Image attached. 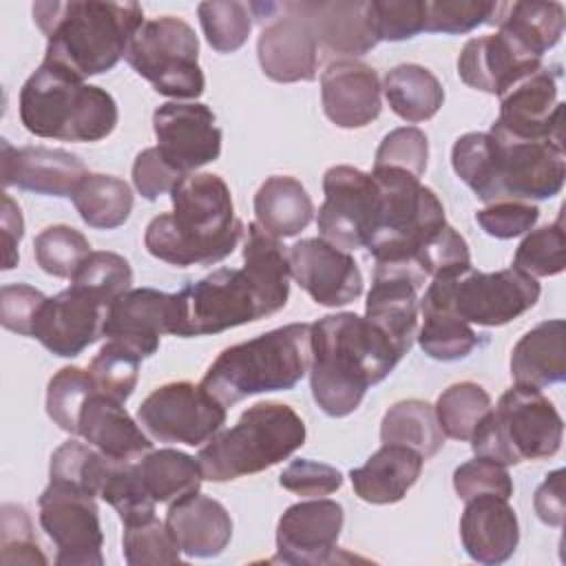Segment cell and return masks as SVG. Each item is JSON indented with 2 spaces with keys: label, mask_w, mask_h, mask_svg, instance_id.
Returning <instances> with one entry per match:
<instances>
[{
  "label": "cell",
  "mask_w": 566,
  "mask_h": 566,
  "mask_svg": "<svg viewBox=\"0 0 566 566\" xmlns=\"http://www.w3.org/2000/svg\"><path fill=\"white\" fill-rule=\"evenodd\" d=\"M310 387L332 418L349 416L365 391L385 380L405 356L371 321L354 312L327 314L312 323Z\"/></svg>",
  "instance_id": "6da1fadb"
},
{
  "label": "cell",
  "mask_w": 566,
  "mask_h": 566,
  "mask_svg": "<svg viewBox=\"0 0 566 566\" xmlns=\"http://www.w3.org/2000/svg\"><path fill=\"white\" fill-rule=\"evenodd\" d=\"M172 212L155 217L144 234L146 250L170 265H212L230 256L245 226L234 214L228 184L212 172L186 175L170 190Z\"/></svg>",
  "instance_id": "7a4b0ae2"
},
{
  "label": "cell",
  "mask_w": 566,
  "mask_h": 566,
  "mask_svg": "<svg viewBox=\"0 0 566 566\" xmlns=\"http://www.w3.org/2000/svg\"><path fill=\"white\" fill-rule=\"evenodd\" d=\"M455 175L484 203L542 201L559 195L566 177L564 144L464 133L451 148Z\"/></svg>",
  "instance_id": "3957f363"
},
{
  "label": "cell",
  "mask_w": 566,
  "mask_h": 566,
  "mask_svg": "<svg viewBox=\"0 0 566 566\" xmlns=\"http://www.w3.org/2000/svg\"><path fill=\"white\" fill-rule=\"evenodd\" d=\"M33 20L46 35L44 62L86 80L111 71L144 24L137 2H35Z\"/></svg>",
  "instance_id": "277c9868"
},
{
  "label": "cell",
  "mask_w": 566,
  "mask_h": 566,
  "mask_svg": "<svg viewBox=\"0 0 566 566\" xmlns=\"http://www.w3.org/2000/svg\"><path fill=\"white\" fill-rule=\"evenodd\" d=\"M312 323H290L226 347L208 367L201 387L223 407L301 382L312 363Z\"/></svg>",
  "instance_id": "5b68a950"
},
{
  "label": "cell",
  "mask_w": 566,
  "mask_h": 566,
  "mask_svg": "<svg viewBox=\"0 0 566 566\" xmlns=\"http://www.w3.org/2000/svg\"><path fill=\"white\" fill-rule=\"evenodd\" d=\"M117 104L99 86L42 62L20 88V122L44 139L99 142L117 126Z\"/></svg>",
  "instance_id": "8992f818"
},
{
  "label": "cell",
  "mask_w": 566,
  "mask_h": 566,
  "mask_svg": "<svg viewBox=\"0 0 566 566\" xmlns=\"http://www.w3.org/2000/svg\"><path fill=\"white\" fill-rule=\"evenodd\" d=\"M305 444L303 418L283 402H256L197 453L203 480L228 482L265 471Z\"/></svg>",
  "instance_id": "52a82bcc"
},
{
  "label": "cell",
  "mask_w": 566,
  "mask_h": 566,
  "mask_svg": "<svg viewBox=\"0 0 566 566\" xmlns=\"http://www.w3.org/2000/svg\"><path fill=\"white\" fill-rule=\"evenodd\" d=\"M564 420L555 405L531 385L506 389L495 409H489L471 433V449L478 458L502 467L522 460H544L559 451Z\"/></svg>",
  "instance_id": "ba28073f"
},
{
  "label": "cell",
  "mask_w": 566,
  "mask_h": 566,
  "mask_svg": "<svg viewBox=\"0 0 566 566\" xmlns=\"http://www.w3.org/2000/svg\"><path fill=\"white\" fill-rule=\"evenodd\" d=\"M371 175L380 201L367 250L376 263H416L422 243L447 223L444 206L420 177L402 168H374Z\"/></svg>",
  "instance_id": "9c48e42d"
},
{
  "label": "cell",
  "mask_w": 566,
  "mask_h": 566,
  "mask_svg": "<svg viewBox=\"0 0 566 566\" xmlns=\"http://www.w3.org/2000/svg\"><path fill=\"white\" fill-rule=\"evenodd\" d=\"M537 279L517 268L497 272H467L449 279H431L420 312H444L482 327L506 325L528 312L539 298Z\"/></svg>",
  "instance_id": "30bf717a"
},
{
  "label": "cell",
  "mask_w": 566,
  "mask_h": 566,
  "mask_svg": "<svg viewBox=\"0 0 566 566\" xmlns=\"http://www.w3.org/2000/svg\"><path fill=\"white\" fill-rule=\"evenodd\" d=\"M270 316L252 276L241 268H219L172 294L170 334L210 336Z\"/></svg>",
  "instance_id": "8fae6325"
},
{
  "label": "cell",
  "mask_w": 566,
  "mask_h": 566,
  "mask_svg": "<svg viewBox=\"0 0 566 566\" xmlns=\"http://www.w3.org/2000/svg\"><path fill=\"white\" fill-rule=\"evenodd\" d=\"M124 57L137 75L166 97L195 99L206 88L197 33L181 18L161 15L144 20Z\"/></svg>",
  "instance_id": "7c38bea8"
},
{
  "label": "cell",
  "mask_w": 566,
  "mask_h": 566,
  "mask_svg": "<svg viewBox=\"0 0 566 566\" xmlns=\"http://www.w3.org/2000/svg\"><path fill=\"white\" fill-rule=\"evenodd\" d=\"M142 429L166 444L199 447L226 424V407L201 385L179 380L157 387L137 409Z\"/></svg>",
  "instance_id": "4fadbf2b"
},
{
  "label": "cell",
  "mask_w": 566,
  "mask_h": 566,
  "mask_svg": "<svg viewBox=\"0 0 566 566\" xmlns=\"http://www.w3.org/2000/svg\"><path fill=\"white\" fill-rule=\"evenodd\" d=\"M325 201L318 208L316 228L321 239L340 248H367L378 221V184L371 172L338 164L323 175Z\"/></svg>",
  "instance_id": "5bb4252c"
},
{
  "label": "cell",
  "mask_w": 566,
  "mask_h": 566,
  "mask_svg": "<svg viewBox=\"0 0 566 566\" xmlns=\"http://www.w3.org/2000/svg\"><path fill=\"white\" fill-rule=\"evenodd\" d=\"M40 526L55 544L57 566H102V526L95 497L66 486L49 482L38 497Z\"/></svg>",
  "instance_id": "9a60e30c"
},
{
  "label": "cell",
  "mask_w": 566,
  "mask_h": 566,
  "mask_svg": "<svg viewBox=\"0 0 566 566\" xmlns=\"http://www.w3.org/2000/svg\"><path fill=\"white\" fill-rule=\"evenodd\" d=\"M559 64H542L500 95V115L493 135L528 142L564 144V102L557 99Z\"/></svg>",
  "instance_id": "2e32d148"
},
{
  "label": "cell",
  "mask_w": 566,
  "mask_h": 566,
  "mask_svg": "<svg viewBox=\"0 0 566 566\" xmlns=\"http://www.w3.org/2000/svg\"><path fill=\"white\" fill-rule=\"evenodd\" d=\"M250 11L263 22L256 55L263 73L274 82H312L321 62V46L294 11L274 2H252Z\"/></svg>",
  "instance_id": "e0dca14e"
},
{
  "label": "cell",
  "mask_w": 566,
  "mask_h": 566,
  "mask_svg": "<svg viewBox=\"0 0 566 566\" xmlns=\"http://www.w3.org/2000/svg\"><path fill=\"white\" fill-rule=\"evenodd\" d=\"M159 155L181 175L219 159L221 128L214 113L199 102H166L153 113Z\"/></svg>",
  "instance_id": "ac0fdd59"
},
{
  "label": "cell",
  "mask_w": 566,
  "mask_h": 566,
  "mask_svg": "<svg viewBox=\"0 0 566 566\" xmlns=\"http://www.w3.org/2000/svg\"><path fill=\"white\" fill-rule=\"evenodd\" d=\"M292 279L325 307H340L363 294V274L354 256L321 237L287 248Z\"/></svg>",
  "instance_id": "d6986e66"
},
{
  "label": "cell",
  "mask_w": 566,
  "mask_h": 566,
  "mask_svg": "<svg viewBox=\"0 0 566 566\" xmlns=\"http://www.w3.org/2000/svg\"><path fill=\"white\" fill-rule=\"evenodd\" d=\"M345 522L334 500L312 497L285 509L276 524V562L316 566L334 559Z\"/></svg>",
  "instance_id": "ffe728a7"
},
{
  "label": "cell",
  "mask_w": 566,
  "mask_h": 566,
  "mask_svg": "<svg viewBox=\"0 0 566 566\" xmlns=\"http://www.w3.org/2000/svg\"><path fill=\"white\" fill-rule=\"evenodd\" d=\"M427 274L416 263H376L365 318L380 327L402 354L409 352L418 323V290Z\"/></svg>",
  "instance_id": "44dd1931"
},
{
  "label": "cell",
  "mask_w": 566,
  "mask_h": 566,
  "mask_svg": "<svg viewBox=\"0 0 566 566\" xmlns=\"http://www.w3.org/2000/svg\"><path fill=\"white\" fill-rule=\"evenodd\" d=\"M106 310L108 307L88 292L69 285L60 294L46 296L31 338H38L55 356H80L102 336Z\"/></svg>",
  "instance_id": "7402d4cb"
},
{
  "label": "cell",
  "mask_w": 566,
  "mask_h": 566,
  "mask_svg": "<svg viewBox=\"0 0 566 566\" xmlns=\"http://www.w3.org/2000/svg\"><path fill=\"white\" fill-rule=\"evenodd\" d=\"M172 294L135 287L115 298L102 323V336L124 345L139 358H148L159 349L161 334H170Z\"/></svg>",
  "instance_id": "603a6c76"
},
{
  "label": "cell",
  "mask_w": 566,
  "mask_h": 566,
  "mask_svg": "<svg viewBox=\"0 0 566 566\" xmlns=\"http://www.w3.org/2000/svg\"><path fill=\"white\" fill-rule=\"evenodd\" d=\"M2 146V184L46 197H71L77 184L88 175L84 161L62 148L22 146L13 148L7 139Z\"/></svg>",
  "instance_id": "cb8c5ba5"
},
{
  "label": "cell",
  "mask_w": 566,
  "mask_h": 566,
  "mask_svg": "<svg viewBox=\"0 0 566 566\" xmlns=\"http://www.w3.org/2000/svg\"><path fill=\"white\" fill-rule=\"evenodd\" d=\"M378 73L358 60H336L321 73V102L327 119L338 128H363L382 108Z\"/></svg>",
  "instance_id": "d4e9b609"
},
{
  "label": "cell",
  "mask_w": 566,
  "mask_h": 566,
  "mask_svg": "<svg viewBox=\"0 0 566 566\" xmlns=\"http://www.w3.org/2000/svg\"><path fill=\"white\" fill-rule=\"evenodd\" d=\"M542 66V57L526 53L504 33L471 38L458 57L460 80L478 91L502 95L515 82Z\"/></svg>",
  "instance_id": "484cf974"
},
{
  "label": "cell",
  "mask_w": 566,
  "mask_h": 566,
  "mask_svg": "<svg viewBox=\"0 0 566 566\" xmlns=\"http://www.w3.org/2000/svg\"><path fill=\"white\" fill-rule=\"evenodd\" d=\"M305 20L321 49L343 55H363L380 40L371 20L369 2H285Z\"/></svg>",
  "instance_id": "4316f807"
},
{
  "label": "cell",
  "mask_w": 566,
  "mask_h": 566,
  "mask_svg": "<svg viewBox=\"0 0 566 566\" xmlns=\"http://www.w3.org/2000/svg\"><path fill=\"white\" fill-rule=\"evenodd\" d=\"M460 517V539L467 555L486 566L506 562L520 542L515 509L506 497L484 493L464 502Z\"/></svg>",
  "instance_id": "83f0119b"
},
{
  "label": "cell",
  "mask_w": 566,
  "mask_h": 566,
  "mask_svg": "<svg viewBox=\"0 0 566 566\" xmlns=\"http://www.w3.org/2000/svg\"><path fill=\"white\" fill-rule=\"evenodd\" d=\"M164 524L188 557H217L232 539V520L226 506L199 491L170 502Z\"/></svg>",
  "instance_id": "f1b7e54d"
},
{
  "label": "cell",
  "mask_w": 566,
  "mask_h": 566,
  "mask_svg": "<svg viewBox=\"0 0 566 566\" xmlns=\"http://www.w3.org/2000/svg\"><path fill=\"white\" fill-rule=\"evenodd\" d=\"M77 436L108 458L139 460L153 451L150 438L142 431L122 402L106 398L97 389L84 402L77 418Z\"/></svg>",
  "instance_id": "f546056e"
},
{
  "label": "cell",
  "mask_w": 566,
  "mask_h": 566,
  "mask_svg": "<svg viewBox=\"0 0 566 566\" xmlns=\"http://www.w3.org/2000/svg\"><path fill=\"white\" fill-rule=\"evenodd\" d=\"M424 458L402 444H382L367 462L349 471L356 495L369 504L400 502L418 482Z\"/></svg>",
  "instance_id": "4dcf8cb0"
},
{
  "label": "cell",
  "mask_w": 566,
  "mask_h": 566,
  "mask_svg": "<svg viewBox=\"0 0 566 566\" xmlns=\"http://www.w3.org/2000/svg\"><path fill=\"white\" fill-rule=\"evenodd\" d=\"M511 376L517 385L537 389L566 378V323L562 318L537 323L515 343Z\"/></svg>",
  "instance_id": "1f68e13d"
},
{
  "label": "cell",
  "mask_w": 566,
  "mask_h": 566,
  "mask_svg": "<svg viewBox=\"0 0 566 566\" xmlns=\"http://www.w3.org/2000/svg\"><path fill=\"white\" fill-rule=\"evenodd\" d=\"M493 24L526 53L542 57L564 33L562 2H497Z\"/></svg>",
  "instance_id": "d6a6232c"
},
{
  "label": "cell",
  "mask_w": 566,
  "mask_h": 566,
  "mask_svg": "<svg viewBox=\"0 0 566 566\" xmlns=\"http://www.w3.org/2000/svg\"><path fill=\"white\" fill-rule=\"evenodd\" d=\"M254 214L268 234L290 239L307 228L314 217V203L298 179L272 175L254 195Z\"/></svg>",
  "instance_id": "836d02e7"
},
{
  "label": "cell",
  "mask_w": 566,
  "mask_h": 566,
  "mask_svg": "<svg viewBox=\"0 0 566 566\" xmlns=\"http://www.w3.org/2000/svg\"><path fill=\"white\" fill-rule=\"evenodd\" d=\"M243 243V270L256 283L270 314L285 307L290 296V259L281 239L268 234L256 221L248 223Z\"/></svg>",
  "instance_id": "e575fe53"
},
{
  "label": "cell",
  "mask_w": 566,
  "mask_h": 566,
  "mask_svg": "<svg viewBox=\"0 0 566 566\" xmlns=\"http://www.w3.org/2000/svg\"><path fill=\"white\" fill-rule=\"evenodd\" d=\"M382 93L389 102V108L400 119L411 124L431 119L444 102V88L440 80L420 64H398L387 71L382 80Z\"/></svg>",
  "instance_id": "d590c367"
},
{
  "label": "cell",
  "mask_w": 566,
  "mask_h": 566,
  "mask_svg": "<svg viewBox=\"0 0 566 566\" xmlns=\"http://www.w3.org/2000/svg\"><path fill=\"white\" fill-rule=\"evenodd\" d=\"M137 469L144 489L157 504H170L197 493L203 480L199 460L177 449L148 451L137 460Z\"/></svg>",
  "instance_id": "8d00e7d4"
},
{
  "label": "cell",
  "mask_w": 566,
  "mask_h": 566,
  "mask_svg": "<svg viewBox=\"0 0 566 566\" xmlns=\"http://www.w3.org/2000/svg\"><path fill=\"white\" fill-rule=\"evenodd\" d=\"M71 201L86 226L113 230L128 221L133 210V190L119 177L88 172L77 184Z\"/></svg>",
  "instance_id": "74e56055"
},
{
  "label": "cell",
  "mask_w": 566,
  "mask_h": 566,
  "mask_svg": "<svg viewBox=\"0 0 566 566\" xmlns=\"http://www.w3.org/2000/svg\"><path fill=\"white\" fill-rule=\"evenodd\" d=\"M382 444H402L418 451L424 460L433 458L442 444L444 433L438 424L436 411L429 402L409 398L391 405L380 422Z\"/></svg>",
  "instance_id": "f35d334b"
},
{
  "label": "cell",
  "mask_w": 566,
  "mask_h": 566,
  "mask_svg": "<svg viewBox=\"0 0 566 566\" xmlns=\"http://www.w3.org/2000/svg\"><path fill=\"white\" fill-rule=\"evenodd\" d=\"M111 460L113 458L104 455L91 444L66 440L51 455L49 478L55 484H66L97 497L106 480Z\"/></svg>",
  "instance_id": "ab89813d"
},
{
  "label": "cell",
  "mask_w": 566,
  "mask_h": 566,
  "mask_svg": "<svg viewBox=\"0 0 566 566\" xmlns=\"http://www.w3.org/2000/svg\"><path fill=\"white\" fill-rule=\"evenodd\" d=\"M491 409V396L478 382L464 380L447 387L436 400V418L444 436L469 440L482 416Z\"/></svg>",
  "instance_id": "60d3db41"
},
{
  "label": "cell",
  "mask_w": 566,
  "mask_h": 566,
  "mask_svg": "<svg viewBox=\"0 0 566 566\" xmlns=\"http://www.w3.org/2000/svg\"><path fill=\"white\" fill-rule=\"evenodd\" d=\"M99 497L117 511L122 524L148 520L155 515V506H157V502L144 489L137 460L113 458L106 480L102 484Z\"/></svg>",
  "instance_id": "b9f144b4"
},
{
  "label": "cell",
  "mask_w": 566,
  "mask_h": 566,
  "mask_svg": "<svg viewBox=\"0 0 566 566\" xmlns=\"http://www.w3.org/2000/svg\"><path fill=\"white\" fill-rule=\"evenodd\" d=\"M91 252L88 239L71 226H49L33 239L38 265L57 279H73Z\"/></svg>",
  "instance_id": "7bdbcfd3"
},
{
  "label": "cell",
  "mask_w": 566,
  "mask_h": 566,
  "mask_svg": "<svg viewBox=\"0 0 566 566\" xmlns=\"http://www.w3.org/2000/svg\"><path fill=\"white\" fill-rule=\"evenodd\" d=\"M130 283H133L130 263L122 254L108 252V250L91 252L71 279V285L88 292L91 296L102 301L106 307L115 298H119L124 292H128Z\"/></svg>",
  "instance_id": "ee69618b"
},
{
  "label": "cell",
  "mask_w": 566,
  "mask_h": 566,
  "mask_svg": "<svg viewBox=\"0 0 566 566\" xmlns=\"http://www.w3.org/2000/svg\"><path fill=\"white\" fill-rule=\"evenodd\" d=\"M418 345L429 358L436 360H460L467 358L480 338L469 323L444 314V312H422V327L418 329Z\"/></svg>",
  "instance_id": "f6af8a7d"
},
{
  "label": "cell",
  "mask_w": 566,
  "mask_h": 566,
  "mask_svg": "<svg viewBox=\"0 0 566 566\" xmlns=\"http://www.w3.org/2000/svg\"><path fill=\"white\" fill-rule=\"evenodd\" d=\"M513 268L528 276H555L566 268V232L562 214L555 223L528 232L515 250Z\"/></svg>",
  "instance_id": "bcb514c9"
},
{
  "label": "cell",
  "mask_w": 566,
  "mask_h": 566,
  "mask_svg": "<svg viewBox=\"0 0 566 566\" xmlns=\"http://www.w3.org/2000/svg\"><path fill=\"white\" fill-rule=\"evenodd\" d=\"M199 22L208 44L217 53L239 51L252 31V11L245 2H201Z\"/></svg>",
  "instance_id": "7dc6e473"
},
{
  "label": "cell",
  "mask_w": 566,
  "mask_h": 566,
  "mask_svg": "<svg viewBox=\"0 0 566 566\" xmlns=\"http://www.w3.org/2000/svg\"><path fill=\"white\" fill-rule=\"evenodd\" d=\"M95 391V385L88 376V369L82 367H62L53 374L46 387V413L49 418L66 433L77 436V418Z\"/></svg>",
  "instance_id": "c3c4849f"
},
{
  "label": "cell",
  "mask_w": 566,
  "mask_h": 566,
  "mask_svg": "<svg viewBox=\"0 0 566 566\" xmlns=\"http://www.w3.org/2000/svg\"><path fill=\"white\" fill-rule=\"evenodd\" d=\"M139 356L119 343L108 340L88 365V376L99 394L126 402L139 378Z\"/></svg>",
  "instance_id": "681fc988"
},
{
  "label": "cell",
  "mask_w": 566,
  "mask_h": 566,
  "mask_svg": "<svg viewBox=\"0 0 566 566\" xmlns=\"http://www.w3.org/2000/svg\"><path fill=\"white\" fill-rule=\"evenodd\" d=\"M124 559L128 566H155V564H179L181 551L170 537L164 522L157 515L124 524Z\"/></svg>",
  "instance_id": "f907efd6"
},
{
  "label": "cell",
  "mask_w": 566,
  "mask_h": 566,
  "mask_svg": "<svg viewBox=\"0 0 566 566\" xmlns=\"http://www.w3.org/2000/svg\"><path fill=\"white\" fill-rule=\"evenodd\" d=\"M413 261L427 279H449L471 268V252L464 237L453 226L444 223L422 243Z\"/></svg>",
  "instance_id": "816d5d0a"
},
{
  "label": "cell",
  "mask_w": 566,
  "mask_h": 566,
  "mask_svg": "<svg viewBox=\"0 0 566 566\" xmlns=\"http://www.w3.org/2000/svg\"><path fill=\"white\" fill-rule=\"evenodd\" d=\"M497 2L486 0H424V31L469 33L480 24H493Z\"/></svg>",
  "instance_id": "f5cc1de1"
},
{
  "label": "cell",
  "mask_w": 566,
  "mask_h": 566,
  "mask_svg": "<svg viewBox=\"0 0 566 566\" xmlns=\"http://www.w3.org/2000/svg\"><path fill=\"white\" fill-rule=\"evenodd\" d=\"M0 562L46 564V557L33 535L31 517L20 504H2L0 509Z\"/></svg>",
  "instance_id": "db71d44e"
},
{
  "label": "cell",
  "mask_w": 566,
  "mask_h": 566,
  "mask_svg": "<svg viewBox=\"0 0 566 566\" xmlns=\"http://www.w3.org/2000/svg\"><path fill=\"white\" fill-rule=\"evenodd\" d=\"M429 142L418 126H400L387 133L376 150L374 168H402L420 177L427 168Z\"/></svg>",
  "instance_id": "11a10c76"
},
{
  "label": "cell",
  "mask_w": 566,
  "mask_h": 566,
  "mask_svg": "<svg viewBox=\"0 0 566 566\" xmlns=\"http://www.w3.org/2000/svg\"><path fill=\"white\" fill-rule=\"evenodd\" d=\"M378 40L400 42L424 31V0H371Z\"/></svg>",
  "instance_id": "9f6ffc18"
},
{
  "label": "cell",
  "mask_w": 566,
  "mask_h": 566,
  "mask_svg": "<svg viewBox=\"0 0 566 566\" xmlns=\"http://www.w3.org/2000/svg\"><path fill=\"white\" fill-rule=\"evenodd\" d=\"M453 489L464 502L484 493H493L509 500L513 495V480L506 467L475 455L473 460L460 464L453 471Z\"/></svg>",
  "instance_id": "6f0895ef"
},
{
  "label": "cell",
  "mask_w": 566,
  "mask_h": 566,
  "mask_svg": "<svg viewBox=\"0 0 566 566\" xmlns=\"http://www.w3.org/2000/svg\"><path fill=\"white\" fill-rule=\"evenodd\" d=\"M279 484L301 497H323L343 486V473L332 464L298 458L283 469Z\"/></svg>",
  "instance_id": "680465c9"
},
{
  "label": "cell",
  "mask_w": 566,
  "mask_h": 566,
  "mask_svg": "<svg viewBox=\"0 0 566 566\" xmlns=\"http://www.w3.org/2000/svg\"><path fill=\"white\" fill-rule=\"evenodd\" d=\"M539 217V208L528 201H497L475 212L480 228L495 239H513L526 234Z\"/></svg>",
  "instance_id": "91938a15"
},
{
  "label": "cell",
  "mask_w": 566,
  "mask_h": 566,
  "mask_svg": "<svg viewBox=\"0 0 566 566\" xmlns=\"http://www.w3.org/2000/svg\"><path fill=\"white\" fill-rule=\"evenodd\" d=\"M46 296L24 283L2 285L0 290V323L4 329L20 336H33V325Z\"/></svg>",
  "instance_id": "94428289"
},
{
  "label": "cell",
  "mask_w": 566,
  "mask_h": 566,
  "mask_svg": "<svg viewBox=\"0 0 566 566\" xmlns=\"http://www.w3.org/2000/svg\"><path fill=\"white\" fill-rule=\"evenodd\" d=\"M186 175L177 172L157 150V146L153 148H144L133 164V184L137 188V192L148 199L155 201L161 195L170 192Z\"/></svg>",
  "instance_id": "6125c7cd"
},
{
  "label": "cell",
  "mask_w": 566,
  "mask_h": 566,
  "mask_svg": "<svg viewBox=\"0 0 566 566\" xmlns=\"http://www.w3.org/2000/svg\"><path fill=\"white\" fill-rule=\"evenodd\" d=\"M564 469H555L546 475V480L537 486L533 506L537 517L548 524L559 528L566 517V495H564Z\"/></svg>",
  "instance_id": "be15d7a7"
},
{
  "label": "cell",
  "mask_w": 566,
  "mask_h": 566,
  "mask_svg": "<svg viewBox=\"0 0 566 566\" xmlns=\"http://www.w3.org/2000/svg\"><path fill=\"white\" fill-rule=\"evenodd\" d=\"M0 228H2V241H4V270L15 268L18 263V243L24 234V221L20 206L11 199V195H2V210H0Z\"/></svg>",
  "instance_id": "e7e4bbea"
}]
</instances>
